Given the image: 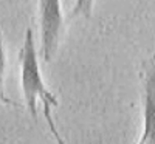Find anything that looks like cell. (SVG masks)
<instances>
[{
	"label": "cell",
	"mask_w": 155,
	"mask_h": 144,
	"mask_svg": "<svg viewBox=\"0 0 155 144\" xmlns=\"http://www.w3.org/2000/svg\"><path fill=\"white\" fill-rule=\"evenodd\" d=\"M19 64H20V85L22 93L25 96L27 107L33 118L37 115V101H42V104H50L51 107H58L59 101L54 93H51L48 87L45 85L41 67L37 61V51L34 44L33 30L28 28L25 31L23 45L19 51Z\"/></svg>",
	"instance_id": "1"
},
{
	"label": "cell",
	"mask_w": 155,
	"mask_h": 144,
	"mask_svg": "<svg viewBox=\"0 0 155 144\" xmlns=\"http://www.w3.org/2000/svg\"><path fill=\"white\" fill-rule=\"evenodd\" d=\"M143 130L137 144H155V54L143 64Z\"/></svg>",
	"instance_id": "3"
},
{
	"label": "cell",
	"mask_w": 155,
	"mask_h": 144,
	"mask_svg": "<svg viewBox=\"0 0 155 144\" xmlns=\"http://www.w3.org/2000/svg\"><path fill=\"white\" fill-rule=\"evenodd\" d=\"M5 76H6V53H5V45H3V36H2V31H0V102L6 104V106L19 107V104L9 101L5 95Z\"/></svg>",
	"instance_id": "4"
},
{
	"label": "cell",
	"mask_w": 155,
	"mask_h": 144,
	"mask_svg": "<svg viewBox=\"0 0 155 144\" xmlns=\"http://www.w3.org/2000/svg\"><path fill=\"white\" fill-rule=\"evenodd\" d=\"M42 106H44L45 121H47V124H48V129H50L51 135H53L56 144H67L65 141L61 138V133H59V130H58V127H56V123H54V119H53V116H51V106H50V104H42Z\"/></svg>",
	"instance_id": "6"
},
{
	"label": "cell",
	"mask_w": 155,
	"mask_h": 144,
	"mask_svg": "<svg viewBox=\"0 0 155 144\" xmlns=\"http://www.w3.org/2000/svg\"><path fill=\"white\" fill-rule=\"evenodd\" d=\"M93 5H95V0H76L73 9L68 14V20H73L78 17L90 19L93 12Z\"/></svg>",
	"instance_id": "5"
},
{
	"label": "cell",
	"mask_w": 155,
	"mask_h": 144,
	"mask_svg": "<svg viewBox=\"0 0 155 144\" xmlns=\"http://www.w3.org/2000/svg\"><path fill=\"white\" fill-rule=\"evenodd\" d=\"M64 16L61 0H39V34L44 62H51L62 39Z\"/></svg>",
	"instance_id": "2"
}]
</instances>
